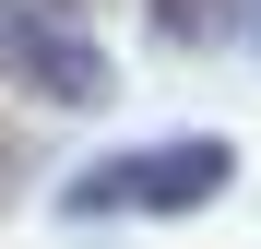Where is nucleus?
<instances>
[{
  "label": "nucleus",
  "instance_id": "nucleus-1",
  "mask_svg": "<svg viewBox=\"0 0 261 249\" xmlns=\"http://www.w3.org/2000/svg\"><path fill=\"white\" fill-rule=\"evenodd\" d=\"M226 178H238L226 143H166V154H107V166H83L60 202H71V214H190V202H214Z\"/></svg>",
  "mask_w": 261,
  "mask_h": 249
},
{
  "label": "nucleus",
  "instance_id": "nucleus-2",
  "mask_svg": "<svg viewBox=\"0 0 261 249\" xmlns=\"http://www.w3.org/2000/svg\"><path fill=\"white\" fill-rule=\"evenodd\" d=\"M0 71L36 107H107V60L83 48V24L48 12V0H0Z\"/></svg>",
  "mask_w": 261,
  "mask_h": 249
},
{
  "label": "nucleus",
  "instance_id": "nucleus-3",
  "mask_svg": "<svg viewBox=\"0 0 261 249\" xmlns=\"http://www.w3.org/2000/svg\"><path fill=\"white\" fill-rule=\"evenodd\" d=\"M214 24H226V0H154V36H178V48H202Z\"/></svg>",
  "mask_w": 261,
  "mask_h": 249
}]
</instances>
